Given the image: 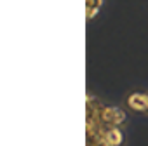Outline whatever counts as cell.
Segmentation results:
<instances>
[{
    "mask_svg": "<svg viewBox=\"0 0 148 146\" xmlns=\"http://www.w3.org/2000/svg\"><path fill=\"white\" fill-rule=\"evenodd\" d=\"M108 141H112L113 144H120L122 141V134L119 129H112V132H108Z\"/></svg>",
    "mask_w": 148,
    "mask_h": 146,
    "instance_id": "7a4b0ae2",
    "label": "cell"
},
{
    "mask_svg": "<svg viewBox=\"0 0 148 146\" xmlns=\"http://www.w3.org/2000/svg\"><path fill=\"white\" fill-rule=\"evenodd\" d=\"M125 106L139 115H148V92L131 91L125 96Z\"/></svg>",
    "mask_w": 148,
    "mask_h": 146,
    "instance_id": "6da1fadb",
    "label": "cell"
}]
</instances>
